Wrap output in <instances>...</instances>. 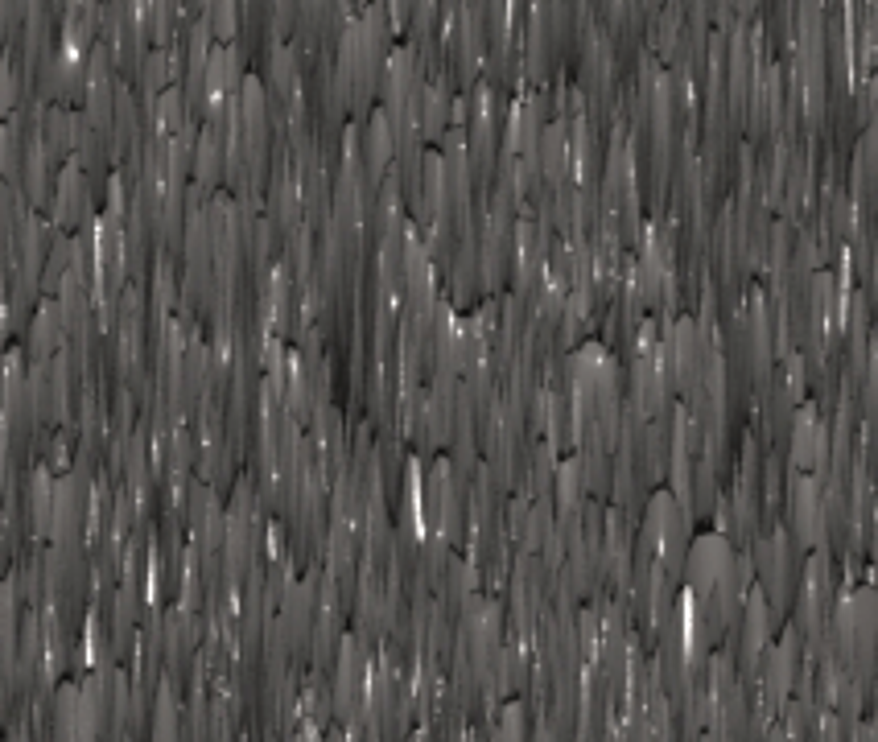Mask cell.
<instances>
[{"label":"cell","mask_w":878,"mask_h":742,"mask_svg":"<svg viewBox=\"0 0 878 742\" xmlns=\"http://www.w3.org/2000/svg\"><path fill=\"white\" fill-rule=\"evenodd\" d=\"M821 454H825V429H821V421L813 413H804L800 429H796V462L800 466H817Z\"/></svg>","instance_id":"6da1fadb"}]
</instances>
